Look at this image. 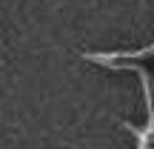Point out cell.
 Masks as SVG:
<instances>
[{"label":"cell","instance_id":"6da1fadb","mask_svg":"<svg viewBox=\"0 0 154 149\" xmlns=\"http://www.w3.org/2000/svg\"><path fill=\"white\" fill-rule=\"evenodd\" d=\"M151 55V46H143L140 52H109V55H103V52H91V55H83L86 60L91 63H111V60H120V57H149Z\"/></svg>","mask_w":154,"mask_h":149}]
</instances>
